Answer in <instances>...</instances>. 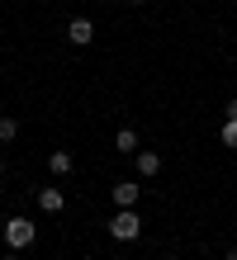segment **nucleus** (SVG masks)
I'll list each match as a JSON object with an SVG mask.
<instances>
[{
	"instance_id": "nucleus-4",
	"label": "nucleus",
	"mask_w": 237,
	"mask_h": 260,
	"mask_svg": "<svg viewBox=\"0 0 237 260\" xmlns=\"http://www.w3.org/2000/svg\"><path fill=\"white\" fill-rule=\"evenodd\" d=\"M109 194H114V204H119V208H133V204H138V194H142V189L133 185V180H123V185H114V189H109Z\"/></svg>"
},
{
	"instance_id": "nucleus-8",
	"label": "nucleus",
	"mask_w": 237,
	"mask_h": 260,
	"mask_svg": "<svg viewBox=\"0 0 237 260\" xmlns=\"http://www.w3.org/2000/svg\"><path fill=\"white\" fill-rule=\"evenodd\" d=\"M114 147H119V151H138V133H133V128H119V133H114Z\"/></svg>"
},
{
	"instance_id": "nucleus-10",
	"label": "nucleus",
	"mask_w": 237,
	"mask_h": 260,
	"mask_svg": "<svg viewBox=\"0 0 237 260\" xmlns=\"http://www.w3.org/2000/svg\"><path fill=\"white\" fill-rule=\"evenodd\" d=\"M14 137H19V123L14 118H0V142H14Z\"/></svg>"
},
{
	"instance_id": "nucleus-1",
	"label": "nucleus",
	"mask_w": 237,
	"mask_h": 260,
	"mask_svg": "<svg viewBox=\"0 0 237 260\" xmlns=\"http://www.w3.org/2000/svg\"><path fill=\"white\" fill-rule=\"evenodd\" d=\"M109 237H114V241H138L142 237V218L133 208H119L114 218H109Z\"/></svg>"
},
{
	"instance_id": "nucleus-6",
	"label": "nucleus",
	"mask_w": 237,
	"mask_h": 260,
	"mask_svg": "<svg viewBox=\"0 0 237 260\" xmlns=\"http://www.w3.org/2000/svg\"><path fill=\"white\" fill-rule=\"evenodd\" d=\"M162 171V156L156 151H138V175H156Z\"/></svg>"
},
{
	"instance_id": "nucleus-3",
	"label": "nucleus",
	"mask_w": 237,
	"mask_h": 260,
	"mask_svg": "<svg viewBox=\"0 0 237 260\" xmlns=\"http://www.w3.org/2000/svg\"><path fill=\"white\" fill-rule=\"evenodd\" d=\"M67 38L76 43V48H86V43L95 38V24H90V19H71V24H67Z\"/></svg>"
},
{
	"instance_id": "nucleus-7",
	"label": "nucleus",
	"mask_w": 237,
	"mask_h": 260,
	"mask_svg": "<svg viewBox=\"0 0 237 260\" xmlns=\"http://www.w3.org/2000/svg\"><path fill=\"white\" fill-rule=\"evenodd\" d=\"M47 166H52V175H71V151H52Z\"/></svg>"
},
{
	"instance_id": "nucleus-11",
	"label": "nucleus",
	"mask_w": 237,
	"mask_h": 260,
	"mask_svg": "<svg viewBox=\"0 0 237 260\" xmlns=\"http://www.w3.org/2000/svg\"><path fill=\"white\" fill-rule=\"evenodd\" d=\"M228 260H237V246H232V251H228Z\"/></svg>"
},
{
	"instance_id": "nucleus-12",
	"label": "nucleus",
	"mask_w": 237,
	"mask_h": 260,
	"mask_svg": "<svg viewBox=\"0 0 237 260\" xmlns=\"http://www.w3.org/2000/svg\"><path fill=\"white\" fill-rule=\"evenodd\" d=\"M128 5H147V0H128Z\"/></svg>"
},
{
	"instance_id": "nucleus-2",
	"label": "nucleus",
	"mask_w": 237,
	"mask_h": 260,
	"mask_svg": "<svg viewBox=\"0 0 237 260\" xmlns=\"http://www.w3.org/2000/svg\"><path fill=\"white\" fill-rule=\"evenodd\" d=\"M34 237H38V227L29 222V218H10V222H5V246H10V251L34 246Z\"/></svg>"
},
{
	"instance_id": "nucleus-14",
	"label": "nucleus",
	"mask_w": 237,
	"mask_h": 260,
	"mask_svg": "<svg viewBox=\"0 0 237 260\" xmlns=\"http://www.w3.org/2000/svg\"><path fill=\"white\" fill-rule=\"evenodd\" d=\"M162 260H171V255H162Z\"/></svg>"
},
{
	"instance_id": "nucleus-5",
	"label": "nucleus",
	"mask_w": 237,
	"mask_h": 260,
	"mask_svg": "<svg viewBox=\"0 0 237 260\" xmlns=\"http://www.w3.org/2000/svg\"><path fill=\"white\" fill-rule=\"evenodd\" d=\"M38 208L43 213H62V208H67V199H62V189H38Z\"/></svg>"
},
{
	"instance_id": "nucleus-9",
	"label": "nucleus",
	"mask_w": 237,
	"mask_h": 260,
	"mask_svg": "<svg viewBox=\"0 0 237 260\" xmlns=\"http://www.w3.org/2000/svg\"><path fill=\"white\" fill-rule=\"evenodd\" d=\"M218 137H223V147H228V151H237V118H228V123H223V133H218Z\"/></svg>"
},
{
	"instance_id": "nucleus-13",
	"label": "nucleus",
	"mask_w": 237,
	"mask_h": 260,
	"mask_svg": "<svg viewBox=\"0 0 237 260\" xmlns=\"http://www.w3.org/2000/svg\"><path fill=\"white\" fill-rule=\"evenodd\" d=\"M5 260H19V255H14V251H10V255H5Z\"/></svg>"
}]
</instances>
